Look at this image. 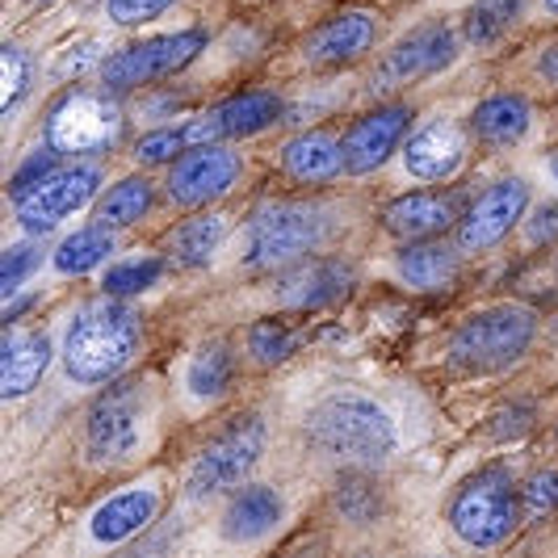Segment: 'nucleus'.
Masks as SVG:
<instances>
[{"instance_id": "f257e3e1", "label": "nucleus", "mask_w": 558, "mask_h": 558, "mask_svg": "<svg viewBox=\"0 0 558 558\" xmlns=\"http://www.w3.org/2000/svg\"><path fill=\"white\" fill-rule=\"evenodd\" d=\"M344 219L328 197H281L256 206L240 240V269L244 274H281L299 260L328 252Z\"/></svg>"}, {"instance_id": "f03ea898", "label": "nucleus", "mask_w": 558, "mask_h": 558, "mask_svg": "<svg viewBox=\"0 0 558 558\" xmlns=\"http://www.w3.org/2000/svg\"><path fill=\"white\" fill-rule=\"evenodd\" d=\"M303 433L315 453H324L328 462H340V466H353V471L383 466L399 446L391 412L378 399L357 391L324 395L303 420Z\"/></svg>"}, {"instance_id": "7ed1b4c3", "label": "nucleus", "mask_w": 558, "mask_h": 558, "mask_svg": "<svg viewBox=\"0 0 558 558\" xmlns=\"http://www.w3.org/2000/svg\"><path fill=\"white\" fill-rule=\"evenodd\" d=\"M143 349V319L118 299H97L63 332V374L76 387H106L126 374Z\"/></svg>"}, {"instance_id": "20e7f679", "label": "nucleus", "mask_w": 558, "mask_h": 558, "mask_svg": "<svg viewBox=\"0 0 558 558\" xmlns=\"http://www.w3.org/2000/svg\"><path fill=\"white\" fill-rule=\"evenodd\" d=\"M537 311L530 303H492V307L466 315L446 344V362L471 374H500L512 369L537 340Z\"/></svg>"}, {"instance_id": "39448f33", "label": "nucleus", "mask_w": 558, "mask_h": 558, "mask_svg": "<svg viewBox=\"0 0 558 558\" xmlns=\"http://www.w3.org/2000/svg\"><path fill=\"white\" fill-rule=\"evenodd\" d=\"M156 420V387L147 378H118L97 395L84 420V453L93 466H122L140 458Z\"/></svg>"}, {"instance_id": "423d86ee", "label": "nucleus", "mask_w": 558, "mask_h": 558, "mask_svg": "<svg viewBox=\"0 0 558 558\" xmlns=\"http://www.w3.org/2000/svg\"><path fill=\"white\" fill-rule=\"evenodd\" d=\"M122 131H126V110H122L118 93L76 84L47 110L43 143L56 156H101V151L118 147Z\"/></svg>"}, {"instance_id": "0eeeda50", "label": "nucleus", "mask_w": 558, "mask_h": 558, "mask_svg": "<svg viewBox=\"0 0 558 558\" xmlns=\"http://www.w3.org/2000/svg\"><path fill=\"white\" fill-rule=\"evenodd\" d=\"M215 43V34L206 26H181L168 34H151L140 43H126L101 59L97 76L101 88L110 93H135V88H151V84L168 81L177 72H185L190 63L206 56V47Z\"/></svg>"}, {"instance_id": "6e6552de", "label": "nucleus", "mask_w": 558, "mask_h": 558, "mask_svg": "<svg viewBox=\"0 0 558 558\" xmlns=\"http://www.w3.org/2000/svg\"><path fill=\"white\" fill-rule=\"evenodd\" d=\"M449 530L471 550H496L521 530V492L504 471H478L471 475L446 508Z\"/></svg>"}, {"instance_id": "1a4fd4ad", "label": "nucleus", "mask_w": 558, "mask_h": 558, "mask_svg": "<svg viewBox=\"0 0 558 558\" xmlns=\"http://www.w3.org/2000/svg\"><path fill=\"white\" fill-rule=\"evenodd\" d=\"M462 29L449 22H420V26L403 29L391 47L383 51V59L374 63L369 88L374 93H391V88H408V84L433 81L449 72L458 56H462Z\"/></svg>"}, {"instance_id": "9d476101", "label": "nucleus", "mask_w": 558, "mask_h": 558, "mask_svg": "<svg viewBox=\"0 0 558 558\" xmlns=\"http://www.w3.org/2000/svg\"><path fill=\"white\" fill-rule=\"evenodd\" d=\"M101 181H106V168L97 165V160L56 168L38 190H29L26 197L13 202V219H17V227L26 235H47L63 219H72L76 210H84L88 202H97L101 197Z\"/></svg>"}, {"instance_id": "9b49d317", "label": "nucleus", "mask_w": 558, "mask_h": 558, "mask_svg": "<svg viewBox=\"0 0 558 558\" xmlns=\"http://www.w3.org/2000/svg\"><path fill=\"white\" fill-rule=\"evenodd\" d=\"M533 206V190L525 177H500L492 181L487 190H478L471 202H466V215L453 231V244L475 256V252H492L500 248L504 240L525 223Z\"/></svg>"}, {"instance_id": "f8f14e48", "label": "nucleus", "mask_w": 558, "mask_h": 558, "mask_svg": "<svg viewBox=\"0 0 558 558\" xmlns=\"http://www.w3.org/2000/svg\"><path fill=\"white\" fill-rule=\"evenodd\" d=\"M244 177V156L231 143H206L185 151L177 165H168L165 177V197L177 210H206L219 197H227Z\"/></svg>"}, {"instance_id": "ddd939ff", "label": "nucleus", "mask_w": 558, "mask_h": 558, "mask_svg": "<svg viewBox=\"0 0 558 558\" xmlns=\"http://www.w3.org/2000/svg\"><path fill=\"white\" fill-rule=\"evenodd\" d=\"M265 441H269V433H265V420L260 416H244V420H235V424H227L223 433L194 458L190 496H194V500H206V496H219L227 487L244 483L252 466L260 462Z\"/></svg>"}, {"instance_id": "4468645a", "label": "nucleus", "mask_w": 558, "mask_h": 558, "mask_svg": "<svg viewBox=\"0 0 558 558\" xmlns=\"http://www.w3.org/2000/svg\"><path fill=\"white\" fill-rule=\"evenodd\" d=\"M383 17L374 9H344L328 22H319L315 29H307L294 47V59L303 72H340L353 68L357 59H365L378 43Z\"/></svg>"}, {"instance_id": "2eb2a0df", "label": "nucleus", "mask_w": 558, "mask_h": 558, "mask_svg": "<svg viewBox=\"0 0 558 558\" xmlns=\"http://www.w3.org/2000/svg\"><path fill=\"white\" fill-rule=\"evenodd\" d=\"M281 118H286V97L278 88H240V93H231L223 101L194 113L190 118V135H194V147L256 140L269 126H278Z\"/></svg>"}, {"instance_id": "dca6fc26", "label": "nucleus", "mask_w": 558, "mask_h": 558, "mask_svg": "<svg viewBox=\"0 0 558 558\" xmlns=\"http://www.w3.org/2000/svg\"><path fill=\"white\" fill-rule=\"evenodd\" d=\"M357 286V265L349 256H332V252H319L311 260H299L290 269L274 274V307L281 311H324L349 299Z\"/></svg>"}, {"instance_id": "f3484780", "label": "nucleus", "mask_w": 558, "mask_h": 558, "mask_svg": "<svg viewBox=\"0 0 558 558\" xmlns=\"http://www.w3.org/2000/svg\"><path fill=\"white\" fill-rule=\"evenodd\" d=\"M416 126V110L408 101H383L369 113H362L344 135H340V147H344V172L349 177H369L391 160L395 151H403V143Z\"/></svg>"}, {"instance_id": "a211bd4d", "label": "nucleus", "mask_w": 558, "mask_h": 558, "mask_svg": "<svg viewBox=\"0 0 558 558\" xmlns=\"http://www.w3.org/2000/svg\"><path fill=\"white\" fill-rule=\"evenodd\" d=\"M462 215H466V197L458 194V190L424 185V190L391 197L378 210V223L399 244H424V240H441L446 231H458Z\"/></svg>"}, {"instance_id": "6ab92c4d", "label": "nucleus", "mask_w": 558, "mask_h": 558, "mask_svg": "<svg viewBox=\"0 0 558 558\" xmlns=\"http://www.w3.org/2000/svg\"><path fill=\"white\" fill-rule=\"evenodd\" d=\"M466 156H471V135L453 118H424L420 126H412L399 151L403 172L420 185H441L449 177H458L466 168Z\"/></svg>"}, {"instance_id": "aec40b11", "label": "nucleus", "mask_w": 558, "mask_h": 558, "mask_svg": "<svg viewBox=\"0 0 558 558\" xmlns=\"http://www.w3.org/2000/svg\"><path fill=\"white\" fill-rule=\"evenodd\" d=\"M160 508H165L160 487H147V483L126 487V492H118V496H110L106 504L93 508V517H88V542L101 546V550L122 546V542L140 537L160 517Z\"/></svg>"}, {"instance_id": "412c9836", "label": "nucleus", "mask_w": 558, "mask_h": 558, "mask_svg": "<svg viewBox=\"0 0 558 558\" xmlns=\"http://www.w3.org/2000/svg\"><path fill=\"white\" fill-rule=\"evenodd\" d=\"M281 521H286V500L265 483H248L227 500L223 517H219V537L231 546H252V542L269 537Z\"/></svg>"}, {"instance_id": "4be33fe9", "label": "nucleus", "mask_w": 558, "mask_h": 558, "mask_svg": "<svg viewBox=\"0 0 558 558\" xmlns=\"http://www.w3.org/2000/svg\"><path fill=\"white\" fill-rule=\"evenodd\" d=\"M471 135H475L483 147H496V151H508L517 143H525L533 135V101L517 88H504V93H492L483 97L475 110H471Z\"/></svg>"}, {"instance_id": "5701e85b", "label": "nucleus", "mask_w": 558, "mask_h": 558, "mask_svg": "<svg viewBox=\"0 0 558 558\" xmlns=\"http://www.w3.org/2000/svg\"><path fill=\"white\" fill-rule=\"evenodd\" d=\"M462 256L466 252L458 248V244L424 240V244H403V248L395 252L391 269L408 290H416V294H441L462 274Z\"/></svg>"}, {"instance_id": "b1692460", "label": "nucleus", "mask_w": 558, "mask_h": 558, "mask_svg": "<svg viewBox=\"0 0 558 558\" xmlns=\"http://www.w3.org/2000/svg\"><path fill=\"white\" fill-rule=\"evenodd\" d=\"M278 168L299 185H328L344 177V147L332 131H299L278 147Z\"/></svg>"}, {"instance_id": "393cba45", "label": "nucleus", "mask_w": 558, "mask_h": 558, "mask_svg": "<svg viewBox=\"0 0 558 558\" xmlns=\"http://www.w3.org/2000/svg\"><path fill=\"white\" fill-rule=\"evenodd\" d=\"M227 235H231L227 215L197 210V215L181 219V223L165 235V260L177 265V269H206V265L215 260V252L223 248Z\"/></svg>"}, {"instance_id": "a878e982", "label": "nucleus", "mask_w": 558, "mask_h": 558, "mask_svg": "<svg viewBox=\"0 0 558 558\" xmlns=\"http://www.w3.org/2000/svg\"><path fill=\"white\" fill-rule=\"evenodd\" d=\"M51 365V336L43 332H22V336H4V353H0V395L13 403V399H26L43 374Z\"/></svg>"}, {"instance_id": "bb28decb", "label": "nucleus", "mask_w": 558, "mask_h": 558, "mask_svg": "<svg viewBox=\"0 0 558 558\" xmlns=\"http://www.w3.org/2000/svg\"><path fill=\"white\" fill-rule=\"evenodd\" d=\"M235 374H240V365H235L231 344L227 340H206L185 362V395L194 403H219L235 387Z\"/></svg>"}, {"instance_id": "cd10ccee", "label": "nucleus", "mask_w": 558, "mask_h": 558, "mask_svg": "<svg viewBox=\"0 0 558 558\" xmlns=\"http://www.w3.org/2000/svg\"><path fill=\"white\" fill-rule=\"evenodd\" d=\"M113 252H118V231L101 223H84L56 244L51 269H56V278H84V274L101 269Z\"/></svg>"}, {"instance_id": "c85d7f7f", "label": "nucleus", "mask_w": 558, "mask_h": 558, "mask_svg": "<svg viewBox=\"0 0 558 558\" xmlns=\"http://www.w3.org/2000/svg\"><path fill=\"white\" fill-rule=\"evenodd\" d=\"M156 206V185L147 177H122L101 190V197L93 202V223L110 227V231H122V227H135L151 215Z\"/></svg>"}, {"instance_id": "c756f323", "label": "nucleus", "mask_w": 558, "mask_h": 558, "mask_svg": "<svg viewBox=\"0 0 558 558\" xmlns=\"http://www.w3.org/2000/svg\"><path fill=\"white\" fill-rule=\"evenodd\" d=\"M530 0H471L462 9V38L471 47H496L500 38L512 34V26H521Z\"/></svg>"}, {"instance_id": "7c9ffc66", "label": "nucleus", "mask_w": 558, "mask_h": 558, "mask_svg": "<svg viewBox=\"0 0 558 558\" xmlns=\"http://www.w3.org/2000/svg\"><path fill=\"white\" fill-rule=\"evenodd\" d=\"M165 256H122V260H113L110 269H106V278H101V294L106 299H118V303H126V299H135V294H147L156 281L165 278Z\"/></svg>"}, {"instance_id": "2f4dec72", "label": "nucleus", "mask_w": 558, "mask_h": 558, "mask_svg": "<svg viewBox=\"0 0 558 558\" xmlns=\"http://www.w3.org/2000/svg\"><path fill=\"white\" fill-rule=\"evenodd\" d=\"M185 151H194V135H190V118L181 122H165V126H151L147 135L131 143V160L140 168H160L177 165Z\"/></svg>"}, {"instance_id": "473e14b6", "label": "nucleus", "mask_w": 558, "mask_h": 558, "mask_svg": "<svg viewBox=\"0 0 558 558\" xmlns=\"http://www.w3.org/2000/svg\"><path fill=\"white\" fill-rule=\"evenodd\" d=\"M0 72H4V81H0V93H4L0 118H4V122H13L17 110L26 106V97L34 93V76H38V68H34V59H29L26 47L4 43V47H0Z\"/></svg>"}, {"instance_id": "72a5a7b5", "label": "nucleus", "mask_w": 558, "mask_h": 558, "mask_svg": "<svg viewBox=\"0 0 558 558\" xmlns=\"http://www.w3.org/2000/svg\"><path fill=\"white\" fill-rule=\"evenodd\" d=\"M244 344H248L252 362L269 369V365L290 362V357L299 353L303 340H299V332H294L286 319H256V324L248 328V340H244Z\"/></svg>"}, {"instance_id": "f704fd0d", "label": "nucleus", "mask_w": 558, "mask_h": 558, "mask_svg": "<svg viewBox=\"0 0 558 558\" xmlns=\"http://www.w3.org/2000/svg\"><path fill=\"white\" fill-rule=\"evenodd\" d=\"M336 504H340V512H344L349 521H374V517L383 512V492H378L362 471H353V475L336 487Z\"/></svg>"}, {"instance_id": "c9c22d12", "label": "nucleus", "mask_w": 558, "mask_h": 558, "mask_svg": "<svg viewBox=\"0 0 558 558\" xmlns=\"http://www.w3.org/2000/svg\"><path fill=\"white\" fill-rule=\"evenodd\" d=\"M172 4H181V0H101V13H106L110 26L140 29L156 17H165Z\"/></svg>"}, {"instance_id": "e433bc0d", "label": "nucleus", "mask_w": 558, "mask_h": 558, "mask_svg": "<svg viewBox=\"0 0 558 558\" xmlns=\"http://www.w3.org/2000/svg\"><path fill=\"white\" fill-rule=\"evenodd\" d=\"M521 512L533 521L558 512V471H537L521 483Z\"/></svg>"}, {"instance_id": "4c0bfd02", "label": "nucleus", "mask_w": 558, "mask_h": 558, "mask_svg": "<svg viewBox=\"0 0 558 558\" xmlns=\"http://www.w3.org/2000/svg\"><path fill=\"white\" fill-rule=\"evenodd\" d=\"M56 160H59V156L51 151V147H43V151H29L26 160H22V168L9 177V197L17 202V197H26L29 190H38V185H43V181H47V177H51V172L59 168Z\"/></svg>"}, {"instance_id": "58836bf2", "label": "nucleus", "mask_w": 558, "mask_h": 558, "mask_svg": "<svg viewBox=\"0 0 558 558\" xmlns=\"http://www.w3.org/2000/svg\"><path fill=\"white\" fill-rule=\"evenodd\" d=\"M521 235H525L530 248H550V244H558V197L530 206V215L521 223Z\"/></svg>"}, {"instance_id": "ea45409f", "label": "nucleus", "mask_w": 558, "mask_h": 558, "mask_svg": "<svg viewBox=\"0 0 558 558\" xmlns=\"http://www.w3.org/2000/svg\"><path fill=\"white\" fill-rule=\"evenodd\" d=\"M38 260H43V252L34 248V244L4 248V265H0V290H4V299H13V290L38 269Z\"/></svg>"}, {"instance_id": "a19ab883", "label": "nucleus", "mask_w": 558, "mask_h": 558, "mask_svg": "<svg viewBox=\"0 0 558 558\" xmlns=\"http://www.w3.org/2000/svg\"><path fill=\"white\" fill-rule=\"evenodd\" d=\"M533 420L537 416H533L530 403H521V408H517V403H508L504 412L492 416V424H487L492 433H487V437H492V441H521V437L533 428Z\"/></svg>"}, {"instance_id": "79ce46f5", "label": "nucleus", "mask_w": 558, "mask_h": 558, "mask_svg": "<svg viewBox=\"0 0 558 558\" xmlns=\"http://www.w3.org/2000/svg\"><path fill=\"white\" fill-rule=\"evenodd\" d=\"M533 81L546 84V88H558V34L533 51Z\"/></svg>"}, {"instance_id": "37998d69", "label": "nucleus", "mask_w": 558, "mask_h": 558, "mask_svg": "<svg viewBox=\"0 0 558 558\" xmlns=\"http://www.w3.org/2000/svg\"><path fill=\"white\" fill-rule=\"evenodd\" d=\"M537 13H542L546 22H558V0H537Z\"/></svg>"}, {"instance_id": "c03bdc74", "label": "nucleus", "mask_w": 558, "mask_h": 558, "mask_svg": "<svg viewBox=\"0 0 558 558\" xmlns=\"http://www.w3.org/2000/svg\"><path fill=\"white\" fill-rule=\"evenodd\" d=\"M546 177H550V181L558 185V147L550 151V156H546Z\"/></svg>"}, {"instance_id": "a18cd8bd", "label": "nucleus", "mask_w": 558, "mask_h": 558, "mask_svg": "<svg viewBox=\"0 0 558 558\" xmlns=\"http://www.w3.org/2000/svg\"><path fill=\"white\" fill-rule=\"evenodd\" d=\"M131 558H156V555H131Z\"/></svg>"}, {"instance_id": "49530a36", "label": "nucleus", "mask_w": 558, "mask_h": 558, "mask_svg": "<svg viewBox=\"0 0 558 558\" xmlns=\"http://www.w3.org/2000/svg\"><path fill=\"white\" fill-rule=\"evenodd\" d=\"M248 4H265V0H248Z\"/></svg>"}, {"instance_id": "de8ad7c7", "label": "nucleus", "mask_w": 558, "mask_h": 558, "mask_svg": "<svg viewBox=\"0 0 558 558\" xmlns=\"http://www.w3.org/2000/svg\"><path fill=\"white\" fill-rule=\"evenodd\" d=\"M38 4H51V0H38Z\"/></svg>"}]
</instances>
